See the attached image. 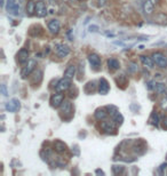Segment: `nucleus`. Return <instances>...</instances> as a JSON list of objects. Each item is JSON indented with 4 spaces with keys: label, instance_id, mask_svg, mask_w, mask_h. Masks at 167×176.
Returning a JSON list of instances; mask_svg holds the SVG:
<instances>
[{
    "label": "nucleus",
    "instance_id": "1",
    "mask_svg": "<svg viewBox=\"0 0 167 176\" xmlns=\"http://www.w3.org/2000/svg\"><path fill=\"white\" fill-rule=\"evenodd\" d=\"M151 57H152L154 62L158 65L159 68H161V69H166L167 68V57L164 55L163 53H160V52L154 53Z\"/></svg>",
    "mask_w": 167,
    "mask_h": 176
},
{
    "label": "nucleus",
    "instance_id": "2",
    "mask_svg": "<svg viewBox=\"0 0 167 176\" xmlns=\"http://www.w3.org/2000/svg\"><path fill=\"white\" fill-rule=\"evenodd\" d=\"M55 53L60 58H64L70 54V47L65 43H57L55 46Z\"/></svg>",
    "mask_w": 167,
    "mask_h": 176
},
{
    "label": "nucleus",
    "instance_id": "3",
    "mask_svg": "<svg viewBox=\"0 0 167 176\" xmlns=\"http://www.w3.org/2000/svg\"><path fill=\"white\" fill-rule=\"evenodd\" d=\"M71 86V79H68V78H62L58 80L57 82V85L55 86V90L56 92H62V93H64L65 90H68L70 88Z\"/></svg>",
    "mask_w": 167,
    "mask_h": 176
},
{
    "label": "nucleus",
    "instance_id": "4",
    "mask_svg": "<svg viewBox=\"0 0 167 176\" xmlns=\"http://www.w3.org/2000/svg\"><path fill=\"white\" fill-rule=\"evenodd\" d=\"M35 66H37V62H35V60L28 61L27 65H25V66L22 69V71H21V76H22V78H27L28 76H30L31 72L35 69Z\"/></svg>",
    "mask_w": 167,
    "mask_h": 176
},
{
    "label": "nucleus",
    "instance_id": "5",
    "mask_svg": "<svg viewBox=\"0 0 167 176\" xmlns=\"http://www.w3.org/2000/svg\"><path fill=\"white\" fill-rule=\"evenodd\" d=\"M63 102H64V94H62V92H57L56 94H54L50 97V105L53 107H60Z\"/></svg>",
    "mask_w": 167,
    "mask_h": 176
},
{
    "label": "nucleus",
    "instance_id": "6",
    "mask_svg": "<svg viewBox=\"0 0 167 176\" xmlns=\"http://www.w3.org/2000/svg\"><path fill=\"white\" fill-rule=\"evenodd\" d=\"M88 62L94 70H98L101 68V57L97 54H91L88 56Z\"/></svg>",
    "mask_w": 167,
    "mask_h": 176
},
{
    "label": "nucleus",
    "instance_id": "7",
    "mask_svg": "<svg viewBox=\"0 0 167 176\" xmlns=\"http://www.w3.org/2000/svg\"><path fill=\"white\" fill-rule=\"evenodd\" d=\"M35 14L38 17H44L47 15V7H46L44 1L35 2Z\"/></svg>",
    "mask_w": 167,
    "mask_h": 176
},
{
    "label": "nucleus",
    "instance_id": "8",
    "mask_svg": "<svg viewBox=\"0 0 167 176\" xmlns=\"http://www.w3.org/2000/svg\"><path fill=\"white\" fill-rule=\"evenodd\" d=\"M110 90V85L106 79L101 78L100 81H98V93L101 95H106Z\"/></svg>",
    "mask_w": 167,
    "mask_h": 176
},
{
    "label": "nucleus",
    "instance_id": "9",
    "mask_svg": "<svg viewBox=\"0 0 167 176\" xmlns=\"http://www.w3.org/2000/svg\"><path fill=\"white\" fill-rule=\"evenodd\" d=\"M21 104H20V101L17 99H12L10 101H8L6 103V110L8 112H16L20 109Z\"/></svg>",
    "mask_w": 167,
    "mask_h": 176
},
{
    "label": "nucleus",
    "instance_id": "10",
    "mask_svg": "<svg viewBox=\"0 0 167 176\" xmlns=\"http://www.w3.org/2000/svg\"><path fill=\"white\" fill-rule=\"evenodd\" d=\"M116 121H103L101 124L102 129L106 132V133H114L116 130Z\"/></svg>",
    "mask_w": 167,
    "mask_h": 176
},
{
    "label": "nucleus",
    "instance_id": "11",
    "mask_svg": "<svg viewBox=\"0 0 167 176\" xmlns=\"http://www.w3.org/2000/svg\"><path fill=\"white\" fill-rule=\"evenodd\" d=\"M72 104H71L70 101H64L63 103L61 104V112L64 114V116H71L72 114Z\"/></svg>",
    "mask_w": 167,
    "mask_h": 176
},
{
    "label": "nucleus",
    "instance_id": "12",
    "mask_svg": "<svg viewBox=\"0 0 167 176\" xmlns=\"http://www.w3.org/2000/svg\"><path fill=\"white\" fill-rule=\"evenodd\" d=\"M60 28H61V24H60V21H58V20H52V21H49L48 30L50 31V33H53V35L58 33Z\"/></svg>",
    "mask_w": 167,
    "mask_h": 176
},
{
    "label": "nucleus",
    "instance_id": "13",
    "mask_svg": "<svg viewBox=\"0 0 167 176\" xmlns=\"http://www.w3.org/2000/svg\"><path fill=\"white\" fill-rule=\"evenodd\" d=\"M7 9H8L9 13L16 14L17 12H20V2H18V0H8Z\"/></svg>",
    "mask_w": 167,
    "mask_h": 176
},
{
    "label": "nucleus",
    "instance_id": "14",
    "mask_svg": "<svg viewBox=\"0 0 167 176\" xmlns=\"http://www.w3.org/2000/svg\"><path fill=\"white\" fill-rule=\"evenodd\" d=\"M17 60L18 62L21 63V64H24V63H28V61H29V52H28L27 49H21L17 54Z\"/></svg>",
    "mask_w": 167,
    "mask_h": 176
},
{
    "label": "nucleus",
    "instance_id": "15",
    "mask_svg": "<svg viewBox=\"0 0 167 176\" xmlns=\"http://www.w3.org/2000/svg\"><path fill=\"white\" fill-rule=\"evenodd\" d=\"M140 60H141V62H142V64L144 65L145 68H148V69H152V68H154V60H152V57H149V56H145V55H141Z\"/></svg>",
    "mask_w": 167,
    "mask_h": 176
},
{
    "label": "nucleus",
    "instance_id": "16",
    "mask_svg": "<svg viewBox=\"0 0 167 176\" xmlns=\"http://www.w3.org/2000/svg\"><path fill=\"white\" fill-rule=\"evenodd\" d=\"M76 70H77V66L75 64L69 65L64 72V77L68 78V79H73V77L76 76Z\"/></svg>",
    "mask_w": 167,
    "mask_h": 176
},
{
    "label": "nucleus",
    "instance_id": "17",
    "mask_svg": "<svg viewBox=\"0 0 167 176\" xmlns=\"http://www.w3.org/2000/svg\"><path fill=\"white\" fill-rule=\"evenodd\" d=\"M154 5L151 0H147L144 1V5H143V10L147 15H151L154 13Z\"/></svg>",
    "mask_w": 167,
    "mask_h": 176
},
{
    "label": "nucleus",
    "instance_id": "18",
    "mask_svg": "<svg viewBox=\"0 0 167 176\" xmlns=\"http://www.w3.org/2000/svg\"><path fill=\"white\" fill-rule=\"evenodd\" d=\"M54 149L57 153H64L66 151V144L61 141H56L54 142Z\"/></svg>",
    "mask_w": 167,
    "mask_h": 176
},
{
    "label": "nucleus",
    "instance_id": "19",
    "mask_svg": "<svg viewBox=\"0 0 167 176\" xmlns=\"http://www.w3.org/2000/svg\"><path fill=\"white\" fill-rule=\"evenodd\" d=\"M108 114H109V112H106L104 109H97L94 116H95V118H96L97 120H104Z\"/></svg>",
    "mask_w": 167,
    "mask_h": 176
},
{
    "label": "nucleus",
    "instance_id": "20",
    "mask_svg": "<svg viewBox=\"0 0 167 176\" xmlns=\"http://www.w3.org/2000/svg\"><path fill=\"white\" fill-rule=\"evenodd\" d=\"M154 90H156L158 94H164V95H166V96H167V86H165L164 84H160V82H156Z\"/></svg>",
    "mask_w": 167,
    "mask_h": 176
},
{
    "label": "nucleus",
    "instance_id": "21",
    "mask_svg": "<svg viewBox=\"0 0 167 176\" xmlns=\"http://www.w3.org/2000/svg\"><path fill=\"white\" fill-rule=\"evenodd\" d=\"M27 14L29 16H32L33 14H35V2L30 0L27 5Z\"/></svg>",
    "mask_w": 167,
    "mask_h": 176
},
{
    "label": "nucleus",
    "instance_id": "22",
    "mask_svg": "<svg viewBox=\"0 0 167 176\" xmlns=\"http://www.w3.org/2000/svg\"><path fill=\"white\" fill-rule=\"evenodd\" d=\"M108 66H109L110 70H118L120 68V63L116 58H110V60L108 61Z\"/></svg>",
    "mask_w": 167,
    "mask_h": 176
},
{
    "label": "nucleus",
    "instance_id": "23",
    "mask_svg": "<svg viewBox=\"0 0 167 176\" xmlns=\"http://www.w3.org/2000/svg\"><path fill=\"white\" fill-rule=\"evenodd\" d=\"M149 121H150V124H152L154 126L158 127V126H159V117H158V114H157L156 112H154V113L151 114V117H150Z\"/></svg>",
    "mask_w": 167,
    "mask_h": 176
},
{
    "label": "nucleus",
    "instance_id": "24",
    "mask_svg": "<svg viewBox=\"0 0 167 176\" xmlns=\"http://www.w3.org/2000/svg\"><path fill=\"white\" fill-rule=\"evenodd\" d=\"M106 109H108V111H109V114H110L111 117H113L114 114H117V113H118V109H117V107H113V105H109V107H106Z\"/></svg>",
    "mask_w": 167,
    "mask_h": 176
},
{
    "label": "nucleus",
    "instance_id": "25",
    "mask_svg": "<svg viewBox=\"0 0 167 176\" xmlns=\"http://www.w3.org/2000/svg\"><path fill=\"white\" fill-rule=\"evenodd\" d=\"M112 118H113V120L116 121V122H117L118 125H121V124H123L124 118H123V116H121V114L119 113V112L117 113V114H114V116L112 117Z\"/></svg>",
    "mask_w": 167,
    "mask_h": 176
},
{
    "label": "nucleus",
    "instance_id": "26",
    "mask_svg": "<svg viewBox=\"0 0 167 176\" xmlns=\"http://www.w3.org/2000/svg\"><path fill=\"white\" fill-rule=\"evenodd\" d=\"M123 170H124L123 166H118V165L112 166V172H113L114 174H120V173H123Z\"/></svg>",
    "mask_w": 167,
    "mask_h": 176
},
{
    "label": "nucleus",
    "instance_id": "27",
    "mask_svg": "<svg viewBox=\"0 0 167 176\" xmlns=\"http://www.w3.org/2000/svg\"><path fill=\"white\" fill-rule=\"evenodd\" d=\"M136 70H137V64H136V63L131 62V63L128 64V71H129V72H135Z\"/></svg>",
    "mask_w": 167,
    "mask_h": 176
},
{
    "label": "nucleus",
    "instance_id": "28",
    "mask_svg": "<svg viewBox=\"0 0 167 176\" xmlns=\"http://www.w3.org/2000/svg\"><path fill=\"white\" fill-rule=\"evenodd\" d=\"M1 93H2L4 96H7V95H8L7 89H6V85H5V84H1Z\"/></svg>",
    "mask_w": 167,
    "mask_h": 176
},
{
    "label": "nucleus",
    "instance_id": "29",
    "mask_svg": "<svg viewBox=\"0 0 167 176\" xmlns=\"http://www.w3.org/2000/svg\"><path fill=\"white\" fill-rule=\"evenodd\" d=\"M154 86H156V82L154 81H150V82H148V89L149 90H152V89H154Z\"/></svg>",
    "mask_w": 167,
    "mask_h": 176
},
{
    "label": "nucleus",
    "instance_id": "30",
    "mask_svg": "<svg viewBox=\"0 0 167 176\" xmlns=\"http://www.w3.org/2000/svg\"><path fill=\"white\" fill-rule=\"evenodd\" d=\"M108 2V0H97V5L100 6V7H104Z\"/></svg>",
    "mask_w": 167,
    "mask_h": 176
},
{
    "label": "nucleus",
    "instance_id": "31",
    "mask_svg": "<svg viewBox=\"0 0 167 176\" xmlns=\"http://www.w3.org/2000/svg\"><path fill=\"white\" fill-rule=\"evenodd\" d=\"M163 125H164V128H166V129H167V116L165 117V118H164Z\"/></svg>",
    "mask_w": 167,
    "mask_h": 176
},
{
    "label": "nucleus",
    "instance_id": "32",
    "mask_svg": "<svg viewBox=\"0 0 167 176\" xmlns=\"http://www.w3.org/2000/svg\"><path fill=\"white\" fill-rule=\"evenodd\" d=\"M96 174H101V175H104V173L102 172V170H100V169H97V170H96Z\"/></svg>",
    "mask_w": 167,
    "mask_h": 176
},
{
    "label": "nucleus",
    "instance_id": "33",
    "mask_svg": "<svg viewBox=\"0 0 167 176\" xmlns=\"http://www.w3.org/2000/svg\"><path fill=\"white\" fill-rule=\"evenodd\" d=\"M151 1L154 2V5H156V4H158V1H159V0H151Z\"/></svg>",
    "mask_w": 167,
    "mask_h": 176
},
{
    "label": "nucleus",
    "instance_id": "34",
    "mask_svg": "<svg viewBox=\"0 0 167 176\" xmlns=\"http://www.w3.org/2000/svg\"><path fill=\"white\" fill-rule=\"evenodd\" d=\"M4 1H5V0H1V6H2V7H4V4H5Z\"/></svg>",
    "mask_w": 167,
    "mask_h": 176
},
{
    "label": "nucleus",
    "instance_id": "35",
    "mask_svg": "<svg viewBox=\"0 0 167 176\" xmlns=\"http://www.w3.org/2000/svg\"><path fill=\"white\" fill-rule=\"evenodd\" d=\"M70 1H72V2H73V1H75V0H70Z\"/></svg>",
    "mask_w": 167,
    "mask_h": 176
},
{
    "label": "nucleus",
    "instance_id": "36",
    "mask_svg": "<svg viewBox=\"0 0 167 176\" xmlns=\"http://www.w3.org/2000/svg\"><path fill=\"white\" fill-rule=\"evenodd\" d=\"M78 1H84V0H78Z\"/></svg>",
    "mask_w": 167,
    "mask_h": 176
}]
</instances>
